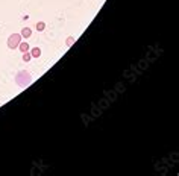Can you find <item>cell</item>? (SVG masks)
I'll use <instances>...</instances> for the list:
<instances>
[{
  "label": "cell",
  "mask_w": 179,
  "mask_h": 176,
  "mask_svg": "<svg viewBox=\"0 0 179 176\" xmlns=\"http://www.w3.org/2000/svg\"><path fill=\"white\" fill-rule=\"evenodd\" d=\"M20 43H21V35L20 34H12L9 36V40H8V47L9 49H15V47H18Z\"/></svg>",
  "instance_id": "obj_1"
},
{
  "label": "cell",
  "mask_w": 179,
  "mask_h": 176,
  "mask_svg": "<svg viewBox=\"0 0 179 176\" xmlns=\"http://www.w3.org/2000/svg\"><path fill=\"white\" fill-rule=\"evenodd\" d=\"M20 35L23 36V38H29V36L32 35V32H31V29H29V27H24L23 31H21V34H20Z\"/></svg>",
  "instance_id": "obj_2"
},
{
  "label": "cell",
  "mask_w": 179,
  "mask_h": 176,
  "mask_svg": "<svg viewBox=\"0 0 179 176\" xmlns=\"http://www.w3.org/2000/svg\"><path fill=\"white\" fill-rule=\"evenodd\" d=\"M18 49H20V50H21V52H29V44H27V43H20V44H18Z\"/></svg>",
  "instance_id": "obj_3"
},
{
  "label": "cell",
  "mask_w": 179,
  "mask_h": 176,
  "mask_svg": "<svg viewBox=\"0 0 179 176\" xmlns=\"http://www.w3.org/2000/svg\"><path fill=\"white\" fill-rule=\"evenodd\" d=\"M31 55H32V58H38V56L41 55V50H40L38 47H35V49H32V52H31Z\"/></svg>",
  "instance_id": "obj_4"
},
{
  "label": "cell",
  "mask_w": 179,
  "mask_h": 176,
  "mask_svg": "<svg viewBox=\"0 0 179 176\" xmlns=\"http://www.w3.org/2000/svg\"><path fill=\"white\" fill-rule=\"evenodd\" d=\"M31 58H32V55H31L29 52H24V53H23V61L27 62V61H31Z\"/></svg>",
  "instance_id": "obj_5"
},
{
  "label": "cell",
  "mask_w": 179,
  "mask_h": 176,
  "mask_svg": "<svg viewBox=\"0 0 179 176\" xmlns=\"http://www.w3.org/2000/svg\"><path fill=\"white\" fill-rule=\"evenodd\" d=\"M44 27H46V24L43 23V21L36 23V29H38V31H44Z\"/></svg>",
  "instance_id": "obj_6"
}]
</instances>
